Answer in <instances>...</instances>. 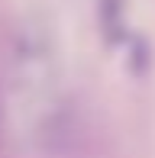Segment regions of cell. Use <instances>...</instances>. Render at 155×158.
<instances>
[{"label": "cell", "instance_id": "1", "mask_svg": "<svg viewBox=\"0 0 155 158\" xmlns=\"http://www.w3.org/2000/svg\"><path fill=\"white\" fill-rule=\"evenodd\" d=\"M0 142H3V97H0Z\"/></svg>", "mask_w": 155, "mask_h": 158}]
</instances>
